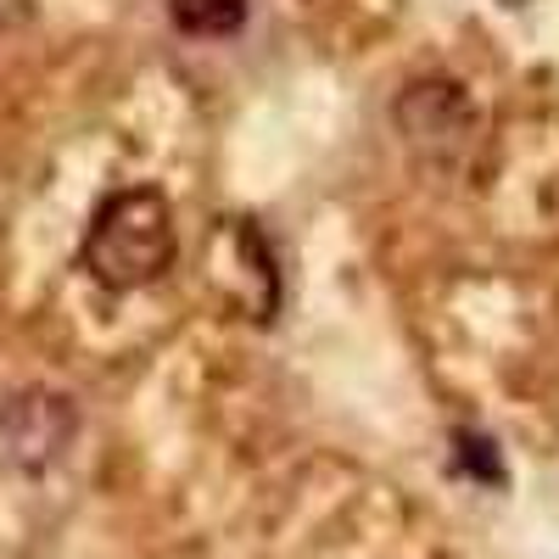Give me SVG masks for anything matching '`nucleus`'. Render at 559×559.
Returning <instances> with one entry per match:
<instances>
[{"label":"nucleus","mask_w":559,"mask_h":559,"mask_svg":"<svg viewBox=\"0 0 559 559\" xmlns=\"http://www.w3.org/2000/svg\"><path fill=\"white\" fill-rule=\"evenodd\" d=\"M403 140L419 152V157H437V163H453L464 146L476 140V107L464 96V84L453 79H419L408 84L397 107H392Z\"/></svg>","instance_id":"7ed1b4c3"},{"label":"nucleus","mask_w":559,"mask_h":559,"mask_svg":"<svg viewBox=\"0 0 559 559\" xmlns=\"http://www.w3.org/2000/svg\"><path fill=\"white\" fill-rule=\"evenodd\" d=\"M168 17L191 39H224L247 23V0H168Z\"/></svg>","instance_id":"20e7f679"},{"label":"nucleus","mask_w":559,"mask_h":559,"mask_svg":"<svg viewBox=\"0 0 559 559\" xmlns=\"http://www.w3.org/2000/svg\"><path fill=\"white\" fill-rule=\"evenodd\" d=\"M79 437V403L57 386H17L0 397V476H45Z\"/></svg>","instance_id":"f03ea898"},{"label":"nucleus","mask_w":559,"mask_h":559,"mask_svg":"<svg viewBox=\"0 0 559 559\" xmlns=\"http://www.w3.org/2000/svg\"><path fill=\"white\" fill-rule=\"evenodd\" d=\"M179 236H174V207L163 191L134 185V191H112L84 236V274L107 292H140L174 269Z\"/></svg>","instance_id":"f257e3e1"}]
</instances>
